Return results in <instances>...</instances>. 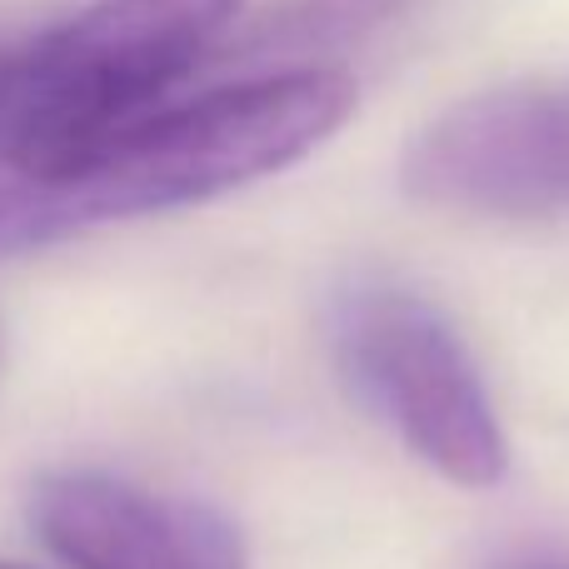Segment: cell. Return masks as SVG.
Here are the masks:
<instances>
[{"label":"cell","instance_id":"6da1fadb","mask_svg":"<svg viewBox=\"0 0 569 569\" xmlns=\"http://www.w3.org/2000/svg\"><path fill=\"white\" fill-rule=\"evenodd\" d=\"M355 106L360 86L335 66L246 76L180 106H160L66 176L0 186V260L280 176L325 146Z\"/></svg>","mask_w":569,"mask_h":569},{"label":"cell","instance_id":"7a4b0ae2","mask_svg":"<svg viewBox=\"0 0 569 569\" xmlns=\"http://www.w3.org/2000/svg\"><path fill=\"white\" fill-rule=\"evenodd\" d=\"M246 0H90L0 40V170L16 186L66 176L116 140L220 46Z\"/></svg>","mask_w":569,"mask_h":569},{"label":"cell","instance_id":"3957f363","mask_svg":"<svg viewBox=\"0 0 569 569\" xmlns=\"http://www.w3.org/2000/svg\"><path fill=\"white\" fill-rule=\"evenodd\" d=\"M330 350L350 390L440 480L490 490L510 440L455 325L395 280H345L330 300Z\"/></svg>","mask_w":569,"mask_h":569},{"label":"cell","instance_id":"277c9868","mask_svg":"<svg viewBox=\"0 0 569 569\" xmlns=\"http://www.w3.org/2000/svg\"><path fill=\"white\" fill-rule=\"evenodd\" d=\"M420 206L470 220L569 216V76L505 80L440 110L400 156Z\"/></svg>","mask_w":569,"mask_h":569},{"label":"cell","instance_id":"5b68a950","mask_svg":"<svg viewBox=\"0 0 569 569\" xmlns=\"http://www.w3.org/2000/svg\"><path fill=\"white\" fill-rule=\"evenodd\" d=\"M30 525L66 569H250L246 535L216 505L106 470L40 475Z\"/></svg>","mask_w":569,"mask_h":569},{"label":"cell","instance_id":"8992f818","mask_svg":"<svg viewBox=\"0 0 569 569\" xmlns=\"http://www.w3.org/2000/svg\"><path fill=\"white\" fill-rule=\"evenodd\" d=\"M480 569H569V550H550V545H530V550H505Z\"/></svg>","mask_w":569,"mask_h":569},{"label":"cell","instance_id":"52a82bcc","mask_svg":"<svg viewBox=\"0 0 569 569\" xmlns=\"http://www.w3.org/2000/svg\"><path fill=\"white\" fill-rule=\"evenodd\" d=\"M0 569H16V565H0Z\"/></svg>","mask_w":569,"mask_h":569}]
</instances>
